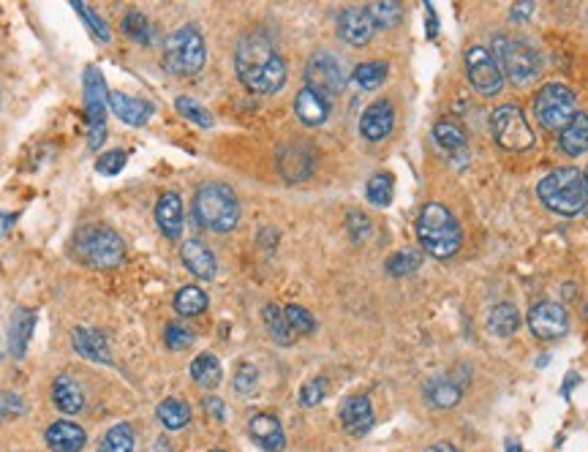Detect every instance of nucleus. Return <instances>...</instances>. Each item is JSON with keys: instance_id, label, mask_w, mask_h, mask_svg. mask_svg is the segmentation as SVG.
Returning <instances> with one entry per match:
<instances>
[{"instance_id": "obj_1", "label": "nucleus", "mask_w": 588, "mask_h": 452, "mask_svg": "<svg viewBox=\"0 0 588 452\" xmlns=\"http://www.w3.org/2000/svg\"><path fill=\"white\" fill-rule=\"evenodd\" d=\"M235 66H238L240 82L248 90H254V93H264V96L278 93L289 77V66L284 55L273 47V41L262 33H251L238 44Z\"/></svg>"}, {"instance_id": "obj_2", "label": "nucleus", "mask_w": 588, "mask_h": 452, "mask_svg": "<svg viewBox=\"0 0 588 452\" xmlns=\"http://www.w3.org/2000/svg\"><path fill=\"white\" fill-rule=\"evenodd\" d=\"M417 240L423 251L431 254L433 259H449L461 251L463 232L455 215L441 202H428L417 215Z\"/></svg>"}, {"instance_id": "obj_3", "label": "nucleus", "mask_w": 588, "mask_h": 452, "mask_svg": "<svg viewBox=\"0 0 588 452\" xmlns=\"http://www.w3.org/2000/svg\"><path fill=\"white\" fill-rule=\"evenodd\" d=\"M536 194L542 205L551 207L559 215H577L588 205V186L583 172L575 166H559L539 180Z\"/></svg>"}, {"instance_id": "obj_4", "label": "nucleus", "mask_w": 588, "mask_h": 452, "mask_svg": "<svg viewBox=\"0 0 588 452\" xmlns=\"http://www.w3.org/2000/svg\"><path fill=\"white\" fill-rule=\"evenodd\" d=\"M194 215L210 232H232L240 221V202L223 183H205L194 197Z\"/></svg>"}, {"instance_id": "obj_5", "label": "nucleus", "mask_w": 588, "mask_h": 452, "mask_svg": "<svg viewBox=\"0 0 588 452\" xmlns=\"http://www.w3.org/2000/svg\"><path fill=\"white\" fill-rule=\"evenodd\" d=\"M207 61V50H205V38L197 28L191 25H183L177 28L166 44H164V69L169 74H177V77H191V74H199L202 66Z\"/></svg>"}, {"instance_id": "obj_6", "label": "nucleus", "mask_w": 588, "mask_h": 452, "mask_svg": "<svg viewBox=\"0 0 588 452\" xmlns=\"http://www.w3.org/2000/svg\"><path fill=\"white\" fill-rule=\"evenodd\" d=\"M77 256L87 262L90 267L112 270L123 264L125 246H123V238L115 230H109V226H87L77 238Z\"/></svg>"}, {"instance_id": "obj_7", "label": "nucleus", "mask_w": 588, "mask_h": 452, "mask_svg": "<svg viewBox=\"0 0 588 452\" xmlns=\"http://www.w3.org/2000/svg\"><path fill=\"white\" fill-rule=\"evenodd\" d=\"M493 47H495V63H499V69H504L502 74H507L515 85H528L536 79L542 63H539V52L528 41L518 36H499L493 41Z\"/></svg>"}, {"instance_id": "obj_8", "label": "nucleus", "mask_w": 588, "mask_h": 452, "mask_svg": "<svg viewBox=\"0 0 588 452\" xmlns=\"http://www.w3.org/2000/svg\"><path fill=\"white\" fill-rule=\"evenodd\" d=\"M85 87V112H87V148L99 150L107 140V82L96 66H87L82 77Z\"/></svg>"}, {"instance_id": "obj_9", "label": "nucleus", "mask_w": 588, "mask_h": 452, "mask_svg": "<svg viewBox=\"0 0 588 452\" xmlns=\"http://www.w3.org/2000/svg\"><path fill=\"white\" fill-rule=\"evenodd\" d=\"M490 131L499 148L510 153H523L534 145V131L518 104H502L490 115Z\"/></svg>"}, {"instance_id": "obj_10", "label": "nucleus", "mask_w": 588, "mask_h": 452, "mask_svg": "<svg viewBox=\"0 0 588 452\" xmlns=\"http://www.w3.org/2000/svg\"><path fill=\"white\" fill-rule=\"evenodd\" d=\"M575 93L567 87V85H559V82H551L539 90L534 96V115L539 120L542 128L548 131H564L567 123L577 115L575 109Z\"/></svg>"}, {"instance_id": "obj_11", "label": "nucleus", "mask_w": 588, "mask_h": 452, "mask_svg": "<svg viewBox=\"0 0 588 452\" xmlns=\"http://www.w3.org/2000/svg\"><path fill=\"white\" fill-rule=\"evenodd\" d=\"M305 87L316 90L319 96H338L346 87L343 63L333 52H316L305 66Z\"/></svg>"}, {"instance_id": "obj_12", "label": "nucleus", "mask_w": 588, "mask_h": 452, "mask_svg": "<svg viewBox=\"0 0 588 452\" xmlns=\"http://www.w3.org/2000/svg\"><path fill=\"white\" fill-rule=\"evenodd\" d=\"M466 71H469V82L482 96H495L504 85V74L499 63H495L493 52L487 47H479V44H471L466 52Z\"/></svg>"}, {"instance_id": "obj_13", "label": "nucleus", "mask_w": 588, "mask_h": 452, "mask_svg": "<svg viewBox=\"0 0 588 452\" xmlns=\"http://www.w3.org/2000/svg\"><path fill=\"white\" fill-rule=\"evenodd\" d=\"M528 327L536 338L542 341H553L561 338L569 327V316L559 303L551 300H542L528 311Z\"/></svg>"}, {"instance_id": "obj_14", "label": "nucleus", "mask_w": 588, "mask_h": 452, "mask_svg": "<svg viewBox=\"0 0 588 452\" xmlns=\"http://www.w3.org/2000/svg\"><path fill=\"white\" fill-rule=\"evenodd\" d=\"M466 382L469 376H458V371H447V374H436L431 376V382L425 384V400L436 409H449V406H455L463 392H466Z\"/></svg>"}, {"instance_id": "obj_15", "label": "nucleus", "mask_w": 588, "mask_h": 452, "mask_svg": "<svg viewBox=\"0 0 588 452\" xmlns=\"http://www.w3.org/2000/svg\"><path fill=\"white\" fill-rule=\"evenodd\" d=\"M374 17L363 6H351L338 17V36L349 44V47H366L374 38Z\"/></svg>"}, {"instance_id": "obj_16", "label": "nucleus", "mask_w": 588, "mask_h": 452, "mask_svg": "<svg viewBox=\"0 0 588 452\" xmlns=\"http://www.w3.org/2000/svg\"><path fill=\"white\" fill-rule=\"evenodd\" d=\"M395 125V112H392V104L390 101H374L363 117H359V133L368 140V142H382L390 137V131Z\"/></svg>"}, {"instance_id": "obj_17", "label": "nucleus", "mask_w": 588, "mask_h": 452, "mask_svg": "<svg viewBox=\"0 0 588 452\" xmlns=\"http://www.w3.org/2000/svg\"><path fill=\"white\" fill-rule=\"evenodd\" d=\"M341 423L351 436H366L374 428V406L366 395H351L341 406Z\"/></svg>"}, {"instance_id": "obj_18", "label": "nucleus", "mask_w": 588, "mask_h": 452, "mask_svg": "<svg viewBox=\"0 0 588 452\" xmlns=\"http://www.w3.org/2000/svg\"><path fill=\"white\" fill-rule=\"evenodd\" d=\"M71 346L77 354L93 359V363H104V366H112V349H109V341L104 338V333L93 330V327H77L71 333Z\"/></svg>"}, {"instance_id": "obj_19", "label": "nucleus", "mask_w": 588, "mask_h": 452, "mask_svg": "<svg viewBox=\"0 0 588 452\" xmlns=\"http://www.w3.org/2000/svg\"><path fill=\"white\" fill-rule=\"evenodd\" d=\"M109 109L128 125H145L153 117V104L137 96L120 93V90H109Z\"/></svg>"}, {"instance_id": "obj_20", "label": "nucleus", "mask_w": 588, "mask_h": 452, "mask_svg": "<svg viewBox=\"0 0 588 452\" xmlns=\"http://www.w3.org/2000/svg\"><path fill=\"white\" fill-rule=\"evenodd\" d=\"M248 433H251V439H254L262 449H267V452H281L284 444H286V436H284V428H281L278 417L264 415V412L251 417Z\"/></svg>"}, {"instance_id": "obj_21", "label": "nucleus", "mask_w": 588, "mask_h": 452, "mask_svg": "<svg viewBox=\"0 0 588 452\" xmlns=\"http://www.w3.org/2000/svg\"><path fill=\"white\" fill-rule=\"evenodd\" d=\"M180 256H183V264L191 270L197 278H202V281L215 278V270H218L215 256L202 240H186L183 248H180Z\"/></svg>"}, {"instance_id": "obj_22", "label": "nucleus", "mask_w": 588, "mask_h": 452, "mask_svg": "<svg viewBox=\"0 0 588 452\" xmlns=\"http://www.w3.org/2000/svg\"><path fill=\"white\" fill-rule=\"evenodd\" d=\"M156 221L161 226V232L169 240H177L180 232H183V202H180V194L166 191L158 205H156Z\"/></svg>"}, {"instance_id": "obj_23", "label": "nucleus", "mask_w": 588, "mask_h": 452, "mask_svg": "<svg viewBox=\"0 0 588 452\" xmlns=\"http://www.w3.org/2000/svg\"><path fill=\"white\" fill-rule=\"evenodd\" d=\"M47 447L52 452H79L85 444H87V436L79 425L68 423V420H60V423H52L47 428Z\"/></svg>"}, {"instance_id": "obj_24", "label": "nucleus", "mask_w": 588, "mask_h": 452, "mask_svg": "<svg viewBox=\"0 0 588 452\" xmlns=\"http://www.w3.org/2000/svg\"><path fill=\"white\" fill-rule=\"evenodd\" d=\"M36 327V313L30 308H17L12 316V325H9V354L12 357H25L30 335Z\"/></svg>"}, {"instance_id": "obj_25", "label": "nucleus", "mask_w": 588, "mask_h": 452, "mask_svg": "<svg viewBox=\"0 0 588 452\" xmlns=\"http://www.w3.org/2000/svg\"><path fill=\"white\" fill-rule=\"evenodd\" d=\"M294 112L305 125H322L330 115V104H327L325 96L316 93V90L302 87L297 93V99H294Z\"/></svg>"}, {"instance_id": "obj_26", "label": "nucleus", "mask_w": 588, "mask_h": 452, "mask_svg": "<svg viewBox=\"0 0 588 452\" xmlns=\"http://www.w3.org/2000/svg\"><path fill=\"white\" fill-rule=\"evenodd\" d=\"M52 400L60 412L66 415H77L82 406H85V392L79 387V382L68 374H60L55 382H52Z\"/></svg>"}, {"instance_id": "obj_27", "label": "nucleus", "mask_w": 588, "mask_h": 452, "mask_svg": "<svg viewBox=\"0 0 588 452\" xmlns=\"http://www.w3.org/2000/svg\"><path fill=\"white\" fill-rule=\"evenodd\" d=\"M559 145L567 156H583L588 150V115L585 112H577L567 123V128L559 137Z\"/></svg>"}, {"instance_id": "obj_28", "label": "nucleus", "mask_w": 588, "mask_h": 452, "mask_svg": "<svg viewBox=\"0 0 588 452\" xmlns=\"http://www.w3.org/2000/svg\"><path fill=\"white\" fill-rule=\"evenodd\" d=\"M278 166H281V174H284L286 180H305V177L313 172V158L308 156L305 148L289 145L286 150H281Z\"/></svg>"}, {"instance_id": "obj_29", "label": "nucleus", "mask_w": 588, "mask_h": 452, "mask_svg": "<svg viewBox=\"0 0 588 452\" xmlns=\"http://www.w3.org/2000/svg\"><path fill=\"white\" fill-rule=\"evenodd\" d=\"M191 376H194V382H197L199 387H205V390L218 387V384H221V376H223L221 359H218L215 354H210V351H202L199 357H194Z\"/></svg>"}, {"instance_id": "obj_30", "label": "nucleus", "mask_w": 588, "mask_h": 452, "mask_svg": "<svg viewBox=\"0 0 588 452\" xmlns=\"http://www.w3.org/2000/svg\"><path fill=\"white\" fill-rule=\"evenodd\" d=\"M158 420H161V425L169 428V431L186 428V425L191 423L189 403L180 400V398H166V400H161V403H158Z\"/></svg>"}, {"instance_id": "obj_31", "label": "nucleus", "mask_w": 588, "mask_h": 452, "mask_svg": "<svg viewBox=\"0 0 588 452\" xmlns=\"http://www.w3.org/2000/svg\"><path fill=\"white\" fill-rule=\"evenodd\" d=\"M433 140L444 153H458L466 148V133L461 125H455L452 120H439L433 125Z\"/></svg>"}, {"instance_id": "obj_32", "label": "nucleus", "mask_w": 588, "mask_h": 452, "mask_svg": "<svg viewBox=\"0 0 588 452\" xmlns=\"http://www.w3.org/2000/svg\"><path fill=\"white\" fill-rule=\"evenodd\" d=\"M487 325H490V330H493L495 335H512V333L520 327V313H518L515 305L499 303V305H493Z\"/></svg>"}, {"instance_id": "obj_33", "label": "nucleus", "mask_w": 588, "mask_h": 452, "mask_svg": "<svg viewBox=\"0 0 588 452\" xmlns=\"http://www.w3.org/2000/svg\"><path fill=\"white\" fill-rule=\"evenodd\" d=\"M262 319H264L267 333L273 335V341H278V343H292V341H294V333H292V327H289V322H286L284 308L267 305L264 313H262Z\"/></svg>"}, {"instance_id": "obj_34", "label": "nucleus", "mask_w": 588, "mask_h": 452, "mask_svg": "<svg viewBox=\"0 0 588 452\" xmlns=\"http://www.w3.org/2000/svg\"><path fill=\"white\" fill-rule=\"evenodd\" d=\"M207 308V295L199 287H183L174 297V311L180 316H199Z\"/></svg>"}, {"instance_id": "obj_35", "label": "nucleus", "mask_w": 588, "mask_h": 452, "mask_svg": "<svg viewBox=\"0 0 588 452\" xmlns=\"http://www.w3.org/2000/svg\"><path fill=\"white\" fill-rule=\"evenodd\" d=\"M123 33L128 36V38H133V41H140V44H153V38H156V28L148 22V17L145 14H140V12H128L125 17H123Z\"/></svg>"}, {"instance_id": "obj_36", "label": "nucleus", "mask_w": 588, "mask_h": 452, "mask_svg": "<svg viewBox=\"0 0 588 452\" xmlns=\"http://www.w3.org/2000/svg\"><path fill=\"white\" fill-rule=\"evenodd\" d=\"M351 77H354V82L363 87V90H374V87H379V85L387 79V63H382V61L359 63Z\"/></svg>"}, {"instance_id": "obj_37", "label": "nucleus", "mask_w": 588, "mask_h": 452, "mask_svg": "<svg viewBox=\"0 0 588 452\" xmlns=\"http://www.w3.org/2000/svg\"><path fill=\"white\" fill-rule=\"evenodd\" d=\"M101 452H133V428L125 423L109 428L101 441Z\"/></svg>"}, {"instance_id": "obj_38", "label": "nucleus", "mask_w": 588, "mask_h": 452, "mask_svg": "<svg viewBox=\"0 0 588 452\" xmlns=\"http://www.w3.org/2000/svg\"><path fill=\"white\" fill-rule=\"evenodd\" d=\"M420 264H423V256H420L417 251H412V248H406V251H398V254H392V256L387 259V273L400 278V276L415 273Z\"/></svg>"}, {"instance_id": "obj_39", "label": "nucleus", "mask_w": 588, "mask_h": 452, "mask_svg": "<svg viewBox=\"0 0 588 452\" xmlns=\"http://www.w3.org/2000/svg\"><path fill=\"white\" fill-rule=\"evenodd\" d=\"M71 6H74V12L87 22V28H90V33H93L99 41H104V44H109L112 41V30H109V25L93 12V9H87L85 4H79V0H71Z\"/></svg>"}, {"instance_id": "obj_40", "label": "nucleus", "mask_w": 588, "mask_h": 452, "mask_svg": "<svg viewBox=\"0 0 588 452\" xmlns=\"http://www.w3.org/2000/svg\"><path fill=\"white\" fill-rule=\"evenodd\" d=\"M366 194H368V199H371L374 205H379V207L390 205V199H392V177H390L387 172L374 174V177L368 180V186H366Z\"/></svg>"}, {"instance_id": "obj_41", "label": "nucleus", "mask_w": 588, "mask_h": 452, "mask_svg": "<svg viewBox=\"0 0 588 452\" xmlns=\"http://www.w3.org/2000/svg\"><path fill=\"white\" fill-rule=\"evenodd\" d=\"M371 17H374V25L376 28H395L403 17V9L398 4H392V0H382V4H371L368 6Z\"/></svg>"}, {"instance_id": "obj_42", "label": "nucleus", "mask_w": 588, "mask_h": 452, "mask_svg": "<svg viewBox=\"0 0 588 452\" xmlns=\"http://www.w3.org/2000/svg\"><path fill=\"white\" fill-rule=\"evenodd\" d=\"M174 107H177L180 115L189 117L191 123H197V125H202V128H210V125H213V115H210L202 104H197L194 99H189V96H180V99L174 101Z\"/></svg>"}, {"instance_id": "obj_43", "label": "nucleus", "mask_w": 588, "mask_h": 452, "mask_svg": "<svg viewBox=\"0 0 588 452\" xmlns=\"http://www.w3.org/2000/svg\"><path fill=\"white\" fill-rule=\"evenodd\" d=\"M284 313H286V322H289L292 333H313L316 330V319L302 305H286Z\"/></svg>"}, {"instance_id": "obj_44", "label": "nucleus", "mask_w": 588, "mask_h": 452, "mask_svg": "<svg viewBox=\"0 0 588 452\" xmlns=\"http://www.w3.org/2000/svg\"><path fill=\"white\" fill-rule=\"evenodd\" d=\"M325 395H327V379H310V382H305L302 384V390H300V403L302 406H316V403H322L325 400Z\"/></svg>"}, {"instance_id": "obj_45", "label": "nucleus", "mask_w": 588, "mask_h": 452, "mask_svg": "<svg viewBox=\"0 0 588 452\" xmlns=\"http://www.w3.org/2000/svg\"><path fill=\"white\" fill-rule=\"evenodd\" d=\"M25 412V403L17 392H6L0 390V423L9 420V417H20Z\"/></svg>"}, {"instance_id": "obj_46", "label": "nucleus", "mask_w": 588, "mask_h": 452, "mask_svg": "<svg viewBox=\"0 0 588 452\" xmlns=\"http://www.w3.org/2000/svg\"><path fill=\"white\" fill-rule=\"evenodd\" d=\"M256 384H259V371H256L254 366L243 363V366L238 368V374H235V390H238L240 395H251V392L256 390Z\"/></svg>"}, {"instance_id": "obj_47", "label": "nucleus", "mask_w": 588, "mask_h": 452, "mask_svg": "<svg viewBox=\"0 0 588 452\" xmlns=\"http://www.w3.org/2000/svg\"><path fill=\"white\" fill-rule=\"evenodd\" d=\"M164 338H166V346H169L172 351H180V349H186V346L194 343V333L186 330V327H180V325H169Z\"/></svg>"}, {"instance_id": "obj_48", "label": "nucleus", "mask_w": 588, "mask_h": 452, "mask_svg": "<svg viewBox=\"0 0 588 452\" xmlns=\"http://www.w3.org/2000/svg\"><path fill=\"white\" fill-rule=\"evenodd\" d=\"M125 166V153L123 150H109V153H104L99 161H96V169L101 172V174H120V169Z\"/></svg>"}, {"instance_id": "obj_49", "label": "nucleus", "mask_w": 588, "mask_h": 452, "mask_svg": "<svg viewBox=\"0 0 588 452\" xmlns=\"http://www.w3.org/2000/svg\"><path fill=\"white\" fill-rule=\"evenodd\" d=\"M349 235L357 243H363L371 235V221L363 213H349Z\"/></svg>"}, {"instance_id": "obj_50", "label": "nucleus", "mask_w": 588, "mask_h": 452, "mask_svg": "<svg viewBox=\"0 0 588 452\" xmlns=\"http://www.w3.org/2000/svg\"><path fill=\"white\" fill-rule=\"evenodd\" d=\"M205 412H207V415H210L213 420H223V415H226V409H223L221 398H215V395L205 398Z\"/></svg>"}, {"instance_id": "obj_51", "label": "nucleus", "mask_w": 588, "mask_h": 452, "mask_svg": "<svg viewBox=\"0 0 588 452\" xmlns=\"http://www.w3.org/2000/svg\"><path fill=\"white\" fill-rule=\"evenodd\" d=\"M425 452H461V449H455V447L447 444V441H439V444H431Z\"/></svg>"}, {"instance_id": "obj_52", "label": "nucleus", "mask_w": 588, "mask_h": 452, "mask_svg": "<svg viewBox=\"0 0 588 452\" xmlns=\"http://www.w3.org/2000/svg\"><path fill=\"white\" fill-rule=\"evenodd\" d=\"M531 9H534L531 4H520V6H515V9H512V17H528V14H531Z\"/></svg>"}, {"instance_id": "obj_53", "label": "nucleus", "mask_w": 588, "mask_h": 452, "mask_svg": "<svg viewBox=\"0 0 588 452\" xmlns=\"http://www.w3.org/2000/svg\"><path fill=\"white\" fill-rule=\"evenodd\" d=\"M428 36H436V17L431 6H428Z\"/></svg>"}, {"instance_id": "obj_54", "label": "nucleus", "mask_w": 588, "mask_h": 452, "mask_svg": "<svg viewBox=\"0 0 588 452\" xmlns=\"http://www.w3.org/2000/svg\"><path fill=\"white\" fill-rule=\"evenodd\" d=\"M507 452H520V444H518V441H510V444H507Z\"/></svg>"}, {"instance_id": "obj_55", "label": "nucleus", "mask_w": 588, "mask_h": 452, "mask_svg": "<svg viewBox=\"0 0 588 452\" xmlns=\"http://www.w3.org/2000/svg\"><path fill=\"white\" fill-rule=\"evenodd\" d=\"M583 177H585V186H588V169H585V174H583Z\"/></svg>"}, {"instance_id": "obj_56", "label": "nucleus", "mask_w": 588, "mask_h": 452, "mask_svg": "<svg viewBox=\"0 0 588 452\" xmlns=\"http://www.w3.org/2000/svg\"><path fill=\"white\" fill-rule=\"evenodd\" d=\"M213 452H221V449H213Z\"/></svg>"}]
</instances>
